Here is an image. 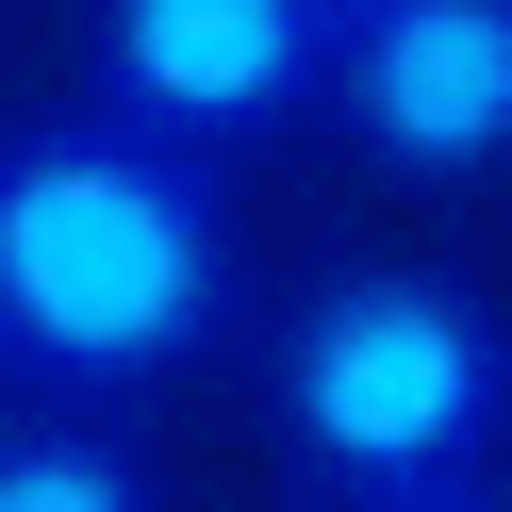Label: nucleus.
<instances>
[{
	"instance_id": "1",
	"label": "nucleus",
	"mask_w": 512,
	"mask_h": 512,
	"mask_svg": "<svg viewBox=\"0 0 512 512\" xmlns=\"http://www.w3.org/2000/svg\"><path fill=\"white\" fill-rule=\"evenodd\" d=\"M248 331V232L199 149L100 100L0 116V380L166 397Z\"/></svg>"
},
{
	"instance_id": "2",
	"label": "nucleus",
	"mask_w": 512,
	"mask_h": 512,
	"mask_svg": "<svg viewBox=\"0 0 512 512\" xmlns=\"http://www.w3.org/2000/svg\"><path fill=\"white\" fill-rule=\"evenodd\" d=\"M265 430L314 496H446L512 463V298L463 265H331L265 331Z\"/></svg>"
},
{
	"instance_id": "3",
	"label": "nucleus",
	"mask_w": 512,
	"mask_h": 512,
	"mask_svg": "<svg viewBox=\"0 0 512 512\" xmlns=\"http://www.w3.org/2000/svg\"><path fill=\"white\" fill-rule=\"evenodd\" d=\"M331 50H347L331 0H83V100L199 166L248 133H298L331 100Z\"/></svg>"
},
{
	"instance_id": "4",
	"label": "nucleus",
	"mask_w": 512,
	"mask_h": 512,
	"mask_svg": "<svg viewBox=\"0 0 512 512\" xmlns=\"http://www.w3.org/2000/svg\"><path fill=\"white\" fill-rule=\"evenodd\" d=\"M331 116L397 182H496L512 166V0H364L331 50Z\"/></svg>"
},
{
	"instance_id": "5",
	"label": "nucleus",
	"mask_w": 512,
	"mask_h": 512,
	"mask_svg": "<svg viewBox=\"0 0 512 512\" xmlns=\"http://www.w3.org/2000/svg\"><path fill=\"white\" fill-rule=\"evenodd\" d=\"M0 512H166L149 463L83 413H34V430H0Z\"/></svg>"
},
{
	"instance_id": "6",
	"label": "nucleus",
	"mask_w": 512,
	"mask_h": 512,
	"mask_svg": "<svg viewBox=\"0 0 512 512\" xmlns=\"http://www.w3.org/2000/svg\"><path fill=\"white\" fill-rule=\"evenodd\" d=\"M331 512H512V479H446V496H331Z\"/></svg>"
},
{
	"instance_id": "7",
	"label": "nucleus",
	"mask_w": 512,
	"mask_h": 512,
	"mask_svg": "<svg viewBox=\"0 0 512 512\" xmlns=\"http://www.w3.org/2000/svg\"><path fill=\"white\" fill-rule=\"evenodd\" d=\"M331 17H364V0H331Z\"/></svg>"
}]
</instances>
